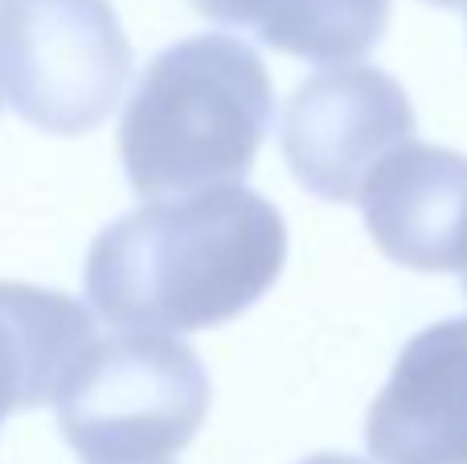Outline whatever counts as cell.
I'll use <instances>...</instances> for the list:
<instances>
[{"label": "cell", "mask_w": 467, "mask_h": 464, "mask_svg": "<svg viewBox=\"0 0 467 464\" xmlns=\"http://www.w3.org/2000/svg\"><path fill=\"white\" fill-rule=\"evenodd\" d=\"M287 222L246 185L148 202L90 243V309L131 333H193L234 321L275 288Z\"/></svg>", "instance_id": "1"}, {"label": "cell", "mask_w": 467, "mask_h": 464, "mask_svg": "<svg viewBox=\"0 0 467 464\" xmlns=\"http://www.w3.org/2000/svg\"><path fill=\"white\" fill-rule=\"evenodd\" d=\"M275 115V90L254 46L197 33L148 62L119 120L128 185L148 202H172L238 185Z\"/></svg>", "instance_id": "2"}, {"label": "cell", "mask_w": 467, "mask_h": 464, "mask_svg": "<svg viewBox=\"0 0 467 464\" xmlns=\"http://www.w3.org/2000/svg\"><path fill=\"white\" fill-rule=\"evenodd\" d=\"M66 444L90 464H164L210 411V374L164 333L99 337L54 395Z\"/></svg>", "instance_id": "3"}, {"label": "cell", "mask_w": 467, "mask_h": 464, "mask_svg": "<svg viewBox=\"0 0 467 464\" xmlns=\"http://www.w3.org/2000/svg\"><path fill=\"white\" fill-rule=\"evenodd\" d=\"M131 79V41L111 0H0V90L33 128H99Z\"/></svg>", "instance_id": "4"}, {"label": "cell", "mask_w": 467, "mask_h": 464, "mask_svg": "<svg viewBox=\"0 0 467 464\" xmlns=\"http://www.w3.org/2000/svg\"><path fill=\"white\" fill-rule=\"evenodd\" d=\"M402 82L373 66H337L296 87L279 128L283 161L307 194L353 202L389 153L414 140Z\"/></svg>", "instance_id": "5"}, {"label": "cell", "mask_w": 467, "mask_h": 464, "mask_svg": "<svg viewBox=\"0 0 467 464\" xmlns=\"http://www.w3.org/2000/svg\"><path fill=\"white\" fill-rule=\"evenodd\" d=\"M365 444L381 464H467V317L406 342L369 407Z\"/></svg>", "instance_id": "6"}, {"label": "cell", "mask_w": 467, "mask_h": 464, "mask_svg": "<svg viewBox=\"0 0 467 464\" xmlns=\"http://www.w3.org/2000/svg\"><path fill=\"white\" fill-rule=\"evenodd\" d=\"M361 214L381 255L410 271H467V156L402 144L373 169Z\"/></svg>", "instance_id": "7"}, {"label": "cell", "mask_w": 467, "mask_h": 464, "mask_svg": "<svg viewBox=\"0 0 467 464\" xmlns=\"http://www.w3.org/2000/svg\"><path fill=\"white\" fill-rule=\"evenodd\" d=\"M95 342V321L74 296L0 279V424L54 403Z\"/></svg>", "instance_id": "8"}, {"label": "cell", "mask_w": 467, "mask_h": 464, "mask_svg": "<svg viewBox=\"0 0 467 464\" xmlns=\"http://www.w3.org/2000/svg\"><path fill=\"white\" fill-rule=\"evenodd\" d=\"M389 0H279L258 25L263 46L316 66H357L381 41Z\"/></svg>", "instance_id": "9"}, {"label": "cell", "mask_w": 467, "mask_h": 464, "mask_svg": "<svg viewBox=\"0 0 467 464\" xmlns=\"http://www.w3.org/2000/svg\"><path fill=\"white\" fill-rule=\"evenodd\" d=\"M202 16L218 25H238V29H258L279 0H189Z\"/></svg>", "instance_id": "10"}, {"label": "cell", "mask_w": 467, "mask_h": 464, "mask_svg": "<svg viewBox=\"0 0 467 464\" xmlns=\"http://www.w3.org/2000/svg\"><path fill=\"white\" fill-rule=\"evenodd\" d=\"M299 464H369V460L340 457V452H316V457H307V460H299Z\"/></svg>", "instance_id": "11"}, {"label": "cell", "mask_w": 467, "mask_h": 464, "mask_svg": "<svg viewBox=\"0 0 467 464\" xmlns=\"http://www.w3.org/2000/svg\"><path fill=\"white\" fill-rule=\"evenodd\" d=\"M427 5H439V8H467V0H427Z\"/></svg>", "instance_id": "12"}, {"label": "cell", "mask_w": 467, "mask_h": 464, "mask_svg": "<svg viewBox=\"0 0 467 464\" xmlns=\"http://www.w3.org/2000/svg\"><path fill=\"white\" fill-rule=\"evenodd\" d=\"M463 296H467V271H463Z\"/></svg>", "instance_id": "13"}]
</instances>
